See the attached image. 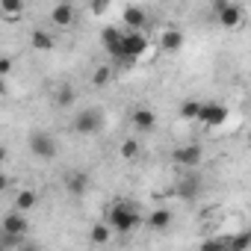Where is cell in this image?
<instances>
[{"mask_svg": "<svg viewBox=\"0 0 251 251\" xmlns=\"http://www.w3.org/2000/svg\"><path fill=\"white\" fill-rule=\"evenodd\" d=\"M145 50H148V39H145V33H124V45H121V59L133 62V59H139V56H142Z\"/></svg>", "mask_w": 251, "mask_h": 251, "instance_id": "7", "label": "cell"}, {"mask_svg": "<svg viewBox=\"0 0 251 251\" xmlns=\"http://www.w3.org/2000/svg\"><path fill=\"white\" fill-rule=\"evenodd\" d=\"M139 154H142V142L133 139V136H130V139H124V142L118 145V157H121V160H136Z\"/></svg>", "mask_w": 251, "mask_h": 251, "instance_id": "19", "label": "cell"}, {"mask_svg": "<svg viewBox=\"0 0 251 251\" xmlns=\"http://www.w3.org/2000/svg\"><path fill=\"white\" fill-rule=\"evenodd\" d=\"M201 157H204V151H201V145H195V142H189V145H177L175 151H172V160H175V166H183V169H195V166H201Z\"/></svg>", "mask_w": 251, "mask_h": 251, "instance_id": "5", "label": "cell"}, {"mask_svg": "<svg viewBox=\"0 0 251 251\" xmlns=\"http://www.w3.org/2000/svg\"><path fill=\"white\" fill-rule=\"evenodd\" d=\"M183 33L180 30H175V27H169V30H163V36H160V48L166 50V53H177L180 48H183Z\"/></svg>", "mask_w": 251, "mask_h": 251, "instance_id": "15", "label": "cell"}, {"mask_svg": "<svg viewBox=\"0 0 251 251\" xmlns=\"http://www.w3.org/2000/svg\"><path fill=\"white\" fill-rule=\"evenodd\" d=\"M106 9H109V3H106V0H98V3L92 0V3H89V12H92V15H103Z\"/></svg>", "mask_w": 251, "mask_h": 251, "instance_id": "28", "label": "cell"}, {"mask_svg": "<svg viewBox=\"0 0 251 251\" xmlns=\"http://www.w3.org/2000/svg\"><path fill=\"white\" fill-rule=\"evenodd\" d=\"M50 21H53L56 27H68V24H74V21H77V9H74V3H56V6L50 9Z\"/></svg>", "mask_w": 251, "mask_h": 251, "instance_id": "13", "label": "cell"}, {"mask_svg": "<svg viewBox=\"0 0 251 251\" xmlns=\"http://www.w3.org/2000/svg\"><path fill=\"white\" fill-rule=\"evenodd\" d=\"M0 12H3V15H21L24 12V3H18V0H0Z\"/></svg>", "mask_w": 251, "mask_h": 251, "instance_id": "26", "label": "cell"}, {"mask_svg": "<svg viewBox=\"0 0 251 251\" xmlns=\"http://www.w3.org/2000/svg\"><path fill=\"white\" fill-rule=\"evenodd\" d=\"M9 71H12V56L3 53V56H0V74H9Z\"/></svg>", "mask_w": 251, "mask_h": 251, "instance_id": "29", "label": "cell"}, {"mask_svg": "<svg viewBox=\"0 0 251 251\" xmlns=\"http://www.w3.org/2000/svg\"><path fill=\"white\" fill-rule=\"evenodd\" d=\"M30 45H33L36 50H42V53H45V50H53V45H56V42H53V36H50L45 27H39V30H33Z\"/></svg>", "mask_w": 251, "mask_h": 251, "instance_id": "18", "label": "cell"}, {"mask_svg": "<svg viewBox=\"0 0 251 251\" xmlns=\"http://www.w3.org/2000/svg\"><path fill=\"white\" fill-rule=\"evenodd\" d=\"M65 189H68L74 198L86 195V192H89V175H86V172H80V169H77V172H71V175L65 177Z\"/></svg>", "mask_w": 251, "mask_h": 251, "instance_id": "14", "label": "cell"}, {"mask_svg": "<svg viewBox=\"0 0 251 251\" xmlns=\"http://www.w3.org/2000/svg\"><path fill=\"white\" fill-rule=\"evenodd\" d=\"M172 222H175V216H172V210H166V207H157V210L148 213V225H151L154 230H169Z\"/></svg>", "mask_w": 251, "mask_h": 251, "instance_id": "16", "label": "cell"}, {"mask_svg": "<svg viewBox=\"0 0 251 251\" xmlns=\"http://www.w3.org/2000/svg\"><path fill=\"white\" fill-rule=\"evenodd\" d=\"M225 248H227V236H207L198 251H225Z\"/></svg>", "mask_w": 251, "mask_h": 251, "instance_id": "24", "label": "cell"}, {"mask_svg": "<svg viewBox=\"0 0 251 251\" xmlns=\"http://www.w3.org/2000/svg\"><path fill=\"white\" fill-rule=\"evenodd\" d=\"M109 80H112V68H109V65L95 68V74H92V86H98V89H100V86H106Z\"/></svg>", "mask_w": 251, "mask_h": 251, "instance_id": "25", "label": "cell"}, {"mask_svg": "<svg viewBox=\"0 0 251 251\" xmlns=\"http://www.w3.org/2000/svg\"><path fill=\"white\" fill-rule=\"evenodd\" d=\"M100 45H103V50L112 56V59H121V45H124V30L121 27H115V24H109V27H103L100 30Z\"/></svg>", "mask_w": 251, "mask_h": 251, "instance_id": "8", "label": "cell"}, {"mask_svg": "<svg viewBox=\"0 0 251 251\" xmlns=\"http://www.w3.org/2000/svg\"><path fill=\"white\" fill-rule=\"evenodd\" d=\"M74 100H77L74 86H59V89H56V103H59V106H71Z\"/></svg>", "mask_w": 251, "mask_h": 251, "instance_id": "23", "label": "cell"}, {"mask_svg": "<svg viewBox=\"0 0 251 251\" xmlns=\"http://www.w3.org/2000/svg\"><path fill=\"white\" fill-rule=\"evenodd\" d=\"M213 12H216V18H219V24L225 27V30H236V27H242V6H236V3H227V0H213Z\"/></svg>", "mask_w": 251, "mask_h": 251, "instance_id": "4", "label": "cell"}, {"mask_svg": "<svg viewBox=\"0 0 251 251\" xmlns=\"http://www.w3.org/2000/svg\"><path fill=\"white\" fill-rule=\"evenodd\" d=\"M201 100H195V98H186L183 103H180V118H186V121H198V115H201Z\"/></svg>", "mask_w": 251, "mask_h": 251, "instance_id": "20", "label": "cell"}, {"mask_svg": "<svg viewBox=\"0 0 251 251\" xmlns=\"http://www.w3.org/2000/svg\"><path fill=\"white\" fill-rule=\"evenodd\" d=\"M225 251H233V248H225Z\"/></svg>", "mask_w": 251, "mask_h": 251, "instance_id": "30", "label": "cell"}, {"mask_svg": "<svg viewBox=\"0 0 251 251\" xmlns=\"http://www.w3.org/2000/svg\"><path fill=\"white\" fill-rule=\"evenodd\" d=\"M198 192H201V180H198V175H186L177 186H175V195L177 198H183V201H195L198 198Z\"/></svg>", "mask_w": 251, "mask_h": 251, "instance_id": "11", "label": "cell"}, {"mask_svg": "<svg viewBox=\"0 0 251 251\" xmlns=\"http://www.w3.org/2000/svg\"><path fill=\"white\" fill-rule=\"evenodd\" d=\"M121 24H127V33H142V27L148 24V12L142 6H127L121 15Z\"/></svg>", "mask_w": 251, "mask_h": 251, "instance_id": "10", "label": "cell"}, {"mask_svg": "<svg viewBox=\"0 0 251 251\" xmlns=\"http://www.w3.org/2000/svg\"><path fill=\"white\" fill-rule=\"evenodd\" d=\"M248 139H251V130H248Z\"/></svg>", "mask_w": 251, "mask_h": 251, "instance_id": "31", "label": "cell"}, {"mask_svg": "<svg viewBox=\"0 0 251 251\" xmlns=\"http://www.w3.org/2000/svg\"><path fill=\"white\" fill-rule=\"evenodd\" d=\"M133 127L136 130H142V133H148V130H154L157 127V112L154 109H148V106H139V109H133Z\"/></svg>", "mask_w": 251, "mask_h": 251, "instance_id": "12", "label": "cell"}, {"mask_svg": "<svg viewBox=\"0 0 251 251\" xmlns=\"http://www.w3.org/2000/svg\"><path fill=\"white\" fill-rule=\"evenodd\" d=\"M109 239H112V227L106 222H98V225L89 227V242L92 245H106Z\"/></svg>", "mask_w": 251, "mask_h": 251, "instance_id": "17", "label": "cell"}, {"mask_svg": "<svg viewBox=\"0 0 251 251\" xmlns=\"http://www.w3.org/2000/svg\"><path fill=\"white\" fill-rule=\"evenodd\" d=\"M248 230H251V227H248Z\"/></svg>", "mask_w": 251, "mask_h": 251, "instance_id": "32", "label": "cell"}, {"mask_svg": "<svg viewBox=\"0 0 251 251\" xmlns=\"http://www.w3.org/2000/svg\"><path fill=\"white\" fill-rule=\"evenodd\" d=\"M3 236H27L30 233V222H27V213H18V210H12V213H6L3 216Z\"/></svg>", "mask_w": 251, "mask_h": 251, "instance_id": "9", "label": "cell"}, {"mask_svg": "<svg viewBox=\"0 0 251 251\" xmlns=\"http://www.w3.org/2000/svg\"><path fill=\"white\" fill-rule=\"evenodd\" d=\"M227 248H233V251H248V248H251V230L230 233V236H227Z\"/></svg>", "mask_w": 251, "mask_h": 251, "instance_id": "22", "label": "cell"}, {"mask_svg": "<svg viewBox=\"0 0 251 251\" xmlns=\"http://www.w3.org/2000/svg\"><path fill=\"white\" fill-rule=\"evenodd\" d=\"M18 251H45V248H42V242H36L33 236H27V239L21 242V248H18Z\"/></svg>", "mask_w": 251, "mask_h": 251, "instance_id": "27", "label": "cell"}, {"mask_svg": "<svg viewBox=\"0 0 251 251\" xmlns=\"http://www.w3.org/2000/svg\"><path fill=\"white\" fill-rule=\"evenodd\" d=\"M227 115H230V109H227L225 103H219V100H207V103L201 106L198 121L204 124V127H219V124L227 121Z\"/></svg>", "mask_w": 251, "mask_h": 251, "instance_id": "6", "label": "cell"}, {"mask_svg": "<svg viewBox=\"0 0 251 251\" xmlns=\"http://www.w3.org/2000/svg\"><path fill=\"white\" fill-rule=\"evenodd\" d=\"M106 225L112 227V233H130L142 225V213L127 201H115L106 210Z\"/></svg>", "mask_w": 251, "mask_h": 251, "instance_id": "1", "label": "cell"}, {"mask_svg": "<svg viewBox=\"0 0 251 251\" xmlns=\"http://www.w3.org/2000/svg\"><path fill=\"white\" fill-rule=\"evenodd\" d=\"M27 148H30V154H33V157H39V160H53V157H56V151H59L56 136H53V133H48V130H33V133H30V139H27Z\"/></svg>", "mask_w": 251, "mask_h": 251, "instance_id": "3", "label": "cell"}, {"mask_svg": "<svg viewBox=\"0 0 251 251\" xmlns=\"http://www.w3.org/2000/svg\"><path fill=\"white\" fill-rule=\"evenodd\" d=\"M103 124H106L103 109H100V106H86V109H80V112L74 115L71 127H74V133H80V136H95V133L103 130Z\"/></svg>", "mask_w": 251, "mask_h": 251, "instance_id": "2", "label": "cell"}, {"mask_svg": "<svg viewBox=\"0 0 251 251\" xmlns=\"http://www.w3.org/2000/svg\"><path fill=\"white\" fill-rule=\"evenodd\" d=\"M36 207V192L33 189H21L18 195H15V210L18 213H30Z\"/></svg>", "mask_w": 251, "mask_h": 251, "instance_id": "21", "label": "cell"}]
</instances>
